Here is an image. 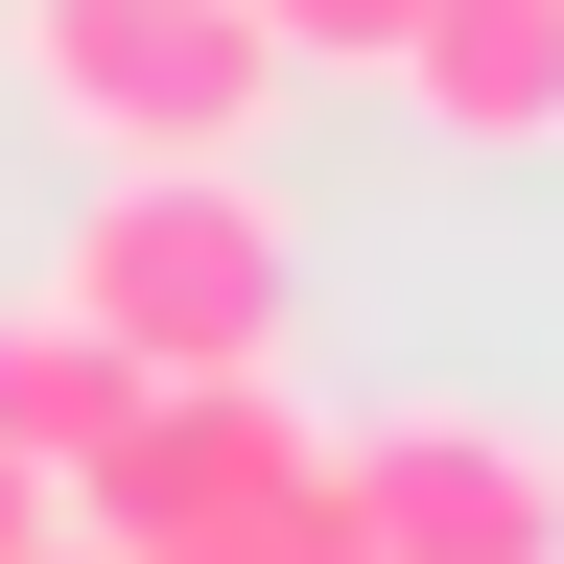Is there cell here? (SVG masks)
Segmentation results:
<instances>
[{
  "instance_id": "6da1fadb",
  "label": "cell",
  "mask_w": 564,
  "mask_h": 564,
  "mask_svg": "<svg viewBox=\"0 0 564 564\" xmlns=\"http://www.w3.org/2000/svg\"><path fill=\"white\" fill-rule=\"evenodd\" d=\"M47 306L95 329L118 377H282V329H306V259H282L259 165H95V188H70Z\"/></svg>"
},
{
  "instance_id": "7a4b0ae2",
  "label": "cell",
  "mask_w": 564,
  "mask_h": 564,
  "mask_svg": "<svg viewBox=\"0 0 564 564\" xmlns=\"http://www.w3.org/2000/svg\"><path fill=\"white\" fill-rule=\"evenodd\" d=\"M24 95L95 165H259V118L306 95L259 0H24Z\"/></svg>"
},
{
  "instance_id": "3957f363",
  "label": "cell",
  "mask_w": 564,
  "mask_h": 564,
  "mask_svg": "<svg viewBox=\"0 0 564 564\" xmlns=\"http://www.w3.org/2000/svg\"><path fill=\"white\" fill-rule=\"evenodd\" d=\"M352 518H377V564H564V447H518V423H447V400H400V423H352Z\"/></svg>"
},
{
  "instance_id": "277c9868",
  "label": "cell",
  "mask_w": 564,
  "mask_h": 564,
  "mask_svg": "<svg viewBox=\"0 0 564 564\" xmlns=\"http://www.w3.org/2000/svg\"><path fill=\"white\" fill-rule=\"evenodd\" d=\"M400 95H423V141H470V165H541L564 141V0H423Z\"/></svg>"
},
{
  "instance_id": "5b68a950",
  "label": "cell",
  "mask_w": 564,
  "mask_h": 564,
  "mask_svg": "<svg viewBox=\"0 0 564 564\" xmlns=\"http://www.w3.org/2000/svg\"><path fill=\"white\" fill-rule=\"evenodd\" d=\"M118 400H141V377H118V352L70 329V306H0V447H24L47 494H70V447H95Z\"/></svg>"
},
{
  "instance_id": "8992f818",
  "label": "cell",
  "mask_w": 564,
  "mask_h": 564,
  "mask_svg": "<svg viewBox=\"0 0 564 564\" xmlns=\"http://www.w3.org/2000/svg\"><path fill=\"white\" fill-rule=\"evenodd\" d=\"M259 24H282V70H400L423 0H259Z\"/></svg>"
},
{
  "instance_id": "52a82bcc",
  "label": "cell",
  "mask_w": 564,
  "mask_h": 564,
  "mask_svg": "<svg viewBox=\"0 0 564 564\" xmlns=\"http://www.w3.org/2000/svg\"><path fill=\"white\" fill-rule=\"evenodd\" d=\"M0 564H118V541H95V518H70V494H47V541H0Z\"/></svg>"
},
{
  "instance_id": "ba28073f",
  "label": "cell",
  "mask_w": 564,
  "mask_h": 564,
  "mask_svg": "<svg viewBox=\"0 0 564 564\" xmlns=\"http://www.w3.org/2000/svg\"><path fill=\"white\" fill-rule=\"evenodd\" d=\"M0 541H47V470H24V447H0Z\"/></svg>"
}]
</instances>
